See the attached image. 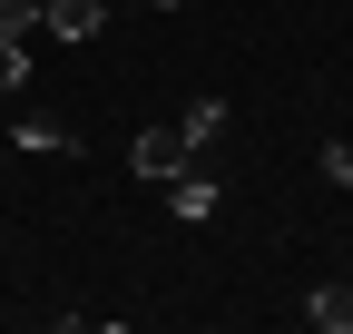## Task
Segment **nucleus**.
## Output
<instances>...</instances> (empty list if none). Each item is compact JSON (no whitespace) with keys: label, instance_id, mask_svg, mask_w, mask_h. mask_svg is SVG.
<instances>
[{"label":"nucleus","instance_id":"obj_8","mask_svg":"<svg viewBox=\"0 0 353 334\" xmlns=\"http://www.w3.org/2000/svg\"><path fill=\"white\" fill-rule=\"evenodd\" d=\"M324 177H334V187H353V138H324Z\"/></svg>","mask_w":353,"mask_h":334},{"label":"nucleus","instance_id":"obj_6","mask_svg":"<svg viewBox=\"0 0 353 334\" xmlns=\"http://www.w3.org/2000/svg\"><path fill=\"white\" fill-rule=\"evenodd\" d=\"M20 89H30V39H20V30H0V108H10Z\"/></svg>","mask_w":353,"mask_h":334},{"label":"nucleus","instance_id":"obj_3","mask_svg":"<svg viewBox=\"0 0 353 334\" xmlns=\"http://www.w3.org/2000/svg\"><path fill=\"white\" fill-rule=\"evenodd\" d=\"M39 30L50 39H99L108 30V0H39Z\"/></svg>","mask_w":353,"mask_h":334},{"label":"nucleus","instance_id":"obj_1","mask_svg":"<svg viewBox=\"0 0 353 334\" xmlns=\"http://www.w3.org/2000/svg\"><path fill=\"white\" fill-rule=\"evenodd\" d=\"M128 167H138L148 187H167L176 167H196V148H187V128L167 118V128H138V148H128Z\"/></svg>","mask_w":353,"mask_h":334},{"label":"nucleus","instance_id":"obj_4","mask_svg":"<svg viewBox=\"0 0 353 334\" xmlns=\"http://www.w3.org/2000/svg\"><path fill=\"white\" fill-rule=\"evenodd\" d=\"M176 128H187V148L206 157L216 138H226V99H216V89H206V99H187V108H176Z\"/></svg>","mask_w":353,"mask_h":334},{"label":"nucleus","instance_id":"obj_2","mask_svg":"<svg viewBox=\"0 0 353 334\" xmlns=\"http://www.w3.org/2000/svg\"><path fill=\"white\" fill-rule=\"evenodd\" d=\"M216 197H226V187H216V167L196 157V167H176V177H167V217H187V226H206V217H216Z\"/></svg>","mask_w":353,"mask_h":334},{"label":"nucleus","instance_id":"obj_5","mask_svg":"<svg viewBox=\"0 0 353 334\" xmlns=\"http://www.w3.org/2000/svg\"><path fill=\"white\" fill-rule=\"evenodd\" d=\"M304 324H324V334H353V285H314V295H304Z\"/></svg>","mask_w":353,"mask_h":334},{"label":"nucleus","instance_id":"obj_9","mask_svg":"<svg viewBox=\"0 0 353 334\" xmlns=\"http://www.w3.org/2000/svg\"><path fill=\"white\" fill-rule=\"evenodd\" d=\"M148 10H176V0H148Z\"/></svg>","mask_w":353,"mask_h":334},{"label":"nucleus","instance_id":"obj_7","mask_svg":"<svg viewBox=\"0 0 353 334\" xmlns=\"http://www.w3.org/2000/svg\"><path fill=\"white\" fill-rule=\"evenodd\" d=\"M20 148H39V157H79V138L50 128V118H20Z\"/></svg>","mask_w":353,"mask_h":334}]
</instances>
